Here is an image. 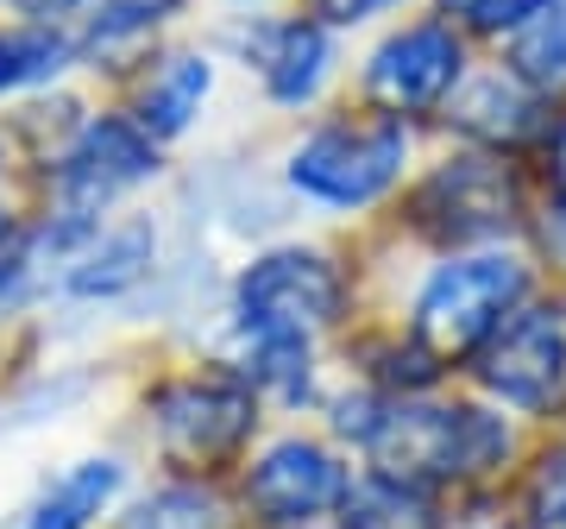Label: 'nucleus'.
<instances>
[{
	"label": "nucleus",
	"instance_id": "obj_1",
	"mask_svg": "<svg viewBox=\"0 0 566 529\" xmlns=\"http://www.w3.org/2000/svg\"><path fill=\"white\" fill-rule=\"evenodd\" d=\"M504 454H510L504 416H491L479 404H416V397H403V404H385L378 428L365 435L371 473L403 479L416 491L504 467Z\"/></svg>",
	"mask_w": 566,
	"mask_h": 529
},
{
	"label": "nucleus",
	"instance_id": "obj_2",
	"mask_svg": "<svg viewBox=\"0 0 566 529\" xmlns=\"http://www.w3.org/2000/svg\"><path fill=\"white\" fill-rule=\"evenodd\" d=\"M340 309L346 278L315 246H271L245 259L227 290V315L240 341H315L322 328L340 322Z\"/></svg>",
	"mask_w": 566,
	"mask_h": 529
},
{
	"label": "nucleus",
	"instance_id": "obj_3",
	"mask_svg": "<svg viewBox=\"0 0 566 529\" xmlns=\"http://www.w3.org/2000/svg\"><path fill=\"white\" fill-rule=\"evenodd\" d=\"M409 164V126L403 114H365V121H327L308 139L290 145L283 184L315 208H371Z\"/></svg>",
	"mask_w": 566,
	"mask_h": 529
},
{
	"label": "nucleus",
	"instance_id": "obj_4",
	"mask_svg": "<svg viewBox=\"0 0 566 529\" xmlns=\"http://www.w3.org/2000/svg\"><path fill=\"white\" fill-rule=\"evenodd\" d=\"M528 297V264L510 252H465L447 259L416 297V341L428 353H472L497 334L504 315H516V303Z\"/></svg>",
	"mask_w": 566,
	"mask_h": 529
},
{
	"label": "nucleus",
	"instance_id": "obj_5",
	"mask_svg": "<svg viewBox=\"0 0 566 529\" xmlns=\"http://www.w3.org/2000/svg\"><path fill=\"white\" fill-rule=\"evenodd\" d=\"M151 435H158L164 460L177 467H214L252 442L259 428V391L240 372H189L151 391Z\"/></svg>",
	"mask_w": 566,
	"mask_h": 529
},
{
	"label": "nucleus",
	"instance_id": "obj_6",
	"mask_svg": "<svg viewBox=\"0 0 566 529\" xmlns=\"http://www.w3.org/2000/svg\"><path fill=\"white\" fill-rule=\"evenodd\" d=\"M158 170H164L158 139L133 114H88L76 126V139L51 158V196H57L63 215L102 221L120 196L145 189Z\"/></svg>",
	"mask_w": 566,
	"mask_h": 529
},
{
	"label": "nucleus",
	"instance_id": "obj_7",
	"mask_svg": "<svg viewBox=\"0 0 566 529\" xmlns=\"http://www.w3.org/2000/svg\"><path fill=\"white\" fill-rule=\"evenodd\" d=\"M516 215H523V189H516V170L497 158H447L416 189V227L441 246L504 240Z\"/></svg>",
	"mask_w": 566,
	"mask_h": 529
},
{
	"label": "nucleus",
	"instance_id": "obj_8",
	"mask_svg": "<svg viewBox=\"0 0 566 529\" xmlns=\"http://www.w3.org/2000/svg\"><path fill=\"white\" fill-rule=\"evenodd\" d=\"M240 498L264 529H308V523H322L327 510H340L346 467L322 448V442L283 435V442H271V448L245 467Z\"/></svg>",
	"mask_w": 566,
	"mask_h": 529
},
{
	"label": "nucleus",
	"instance_id": "obj_9",
	"mask_svg": "<svg viewBox=\"0 0 566 529\" xmlns=\"http://www.w3.org/2000/svg\"><path fill=\"white\" fill-rule=\"evenodd\" d=\"M465 82V39L447 20L390 32L365 63V95L390 114H428Z\"/></svg>",
	"mask_w": 566,
	"mask_h": 529
},
{
	"label": "nucleus",
	"instance_id": "obj_10",
	"mask_svg": "<svg viewBox=\"0 0 566 529\" xmlns=\"http://www.w3.org/2000/svg\"><path fill=\"white\" fill-rule=\"evenodd\" d=\"M479 378L491 397H504L510 409L542 416L566 391V328L554 309H516L497 322L485 346H479Z\"/></svg>",
	"mask_w": 566,
	"mask_h": 529
},
{
	"label": "nucleus",
	"instance_id": "obj_11",
	"mask_svg": "<svg viewBox=\"0 0 566 529\" xmlns=\"http://www.w3.org/2000/svg\"><path fill=\"white\" fill-rule=\"evenodd\" d=\"M240 63L259 70L264 95L277 107H303L334 76V32L315 25L308 13H296V20H252L240 32Z\"/></svg>",
	"mask_w": 566,
	"mask_h": 529
},
{
	"label": "nucleus",
	"instance_id": "obj_12",
	"mask_svg": "<svg viewBox=\"0 0 566 529\" xmlns=\"http://www.w3.org/2000/svg\"><path fill=\"white\" fill-rule=\"evenodd\" d=\"M158 221L151 215H126V221H107L95 227L82 252L63 264V297H76V303H120L133 290H145L158 278Z\"/></svg>",
	"mask_w": 566,
	"mask_h": 529
},
{
	"label": "nucleus",
	"instance_id": "obj_13",
	"mask_svg": "<svg viewBox=\"0 0 566 529\" xmlns=\"http://www.w3.org/2000/svg\"><path fill=\"white\" fill-rule=\"evenodd\" d=\"M208 95H214V58H208V51H164V58L139 76L133 121H139L158 145H170L196 126Z\"/></svg>",
	"mask_w": 566,
	"mask_h": 529
},
{
	"label": "nucleus",
	"instance_id": "obj_14",
	"mask_svg": "<svg viewBox=\"0 0 566 529\" xmlns=\"http://www.w3.org/2000/svg\"><path fill=\"white\" fill-rule=\"evenodd\" d=\"M447 121L460 126L465 139L504 152V145H523L542 133V95H528L510 70H491V76H472L447 95Z\"/></svg>",
	"mask_w": 566,
	"mask_h": 529
},
{
	"label": "nucleus",
	"instance_id": "obj_15",
	"mask_svg": "<svg viewBox=\"0 0 566 529\" xmlns=\"http://www.w3.org/2000/svg\"><path fill=\"white\" fill-rule=\"evenodd\" d=\"M126 491V460L120 454H82L44 486V498L25 510L20 529H88L114 498Z\"/></svg>",
	"mask_w": 566,
	"mask_h": 529
},
{
	"label": "nucleus",
	"instance_id": "obj_16",
	"mask_svg": "<svg viewBox=\"0 0 566 529\" xmlns=\"http://www.w3.org/2000/svg\"><path fill=\"white\" fill-rule=\"evenodd\" d=\"M510 76L528 95H566V0L542 7L535 20H523L510 32Z\"/></svg>",
	"mask_w": 566,
	"mask_h": 529
},
{
	"label": "nucleus",
	"instance_id": "obj_17",
	"mask_svg": "<svg viewBox=\"0 0 566 529\" xmlns=\"http://www.w3.org/2000/svg\"><path fill=\"white\" fill-rule=\"evenodd\" d=\"M120 529H233V510L202 479H170V486H151L145 498H133Z\"/></svg>",
	"mask_w": 566,
	"mask_h": 529
},
{
	"label": "nucleus",
	"instance_id": "obj_18",
	"mask_svg": "<svg viewBox=\"0 0 566 529\" xmlns=\"http://www.w3.org/2000/svg\"><path fill=\"white\" fill-rule=\"evenodd\" d=\"M340 529H441V523H434V505L416 486L365 473V479H346Z\"/></svg>",
	"mask_w": 566,
	"mask_h": 529
},
{
	"label": "nucleus",
	"instance_id": "obj_19",
	"mask_svg": "<svg viewBox=\"0 0 566 529\" xmlns=\"http://www.w3.org/2000/svg\"><path fill=\"white\" fill-rule=\"evenodd\" d=\"M76 63V44L57 25H0V95L57 82Z\"/></svg>",
	"mask_w": 566,
	"mask_h": 529
},
{
	"label": "nucleus",
	"instance_id": "obj_20",
	"mask_svg": "<svg viewBox=\"0 0 566 529\" xmlns=\"http://www.w3.org/2000/svg\"><path fill=\"white\" fill-rule=\"evenodd\" d=\"M245 385L277 404H308L315 397V353L308 341H245Z\"/></svg>",
	"mask_w": 566,
	"mask_h": 529
},
{
	"label": "nucleus",
	"instance_id": "obj_21",
	"mask_svg": "<svg viewBox=\"0 0 566 529\" xmlns=\"http://www.w3.org/2000/svg\"><path fill=\"white\" fill-rule=\"evenodd\" d=\"M528 529H566V442L542 460L528 491Z\"/></svg>",
	"mask_w": 566,
	"mask_h": 529
},
{
	"label": "nucleus",
	"instance_id": "obj_22",
	"mask_svg": "<svg viewBox=\"0 0 566 529\" xmlns=\"http://www.w3.org/2000/svg\"><path fill=\"white\" fill-rule=\"evenodd\" d=\"M542 7H554V0H447V13H460L472 32H516Z\"/></svg>",
	"mask_w": 566,
	"mask_h": 529
},
{
	"label": "nucleus",
	"instance_id": "obj_23",
	"mask_svg": "<svg viewBox=\"0 0 566 529\" xmlns=\"http://www.w3.org/2000/svg\"><path fill=\"white\" fill-rule=\"evenodd\" d=\"M385 7H403V0H308V20L334 32V25H359L371 13H385Z\"/></svg>",
	"mask_w": 566,
	"mask_h": 529
},
{
	"label": "nucleus",
	"instance_id": "obj_24",
	"mask_svg": "<svg viewBox=\"0 0 566 529\" xmlns=\"http://www.w3.org/2000/svg\"><path fill=\"white\" fill-rule=\"evenodd\" d=\"M547 184H554V196L566 203V121L547 126Z\"/></svg>",
	"mask_w": 566,
	"mask_h": 529
},
{
	"label": "nucleus",
	"instance_id": "obj_25",
	"mask_svg": "<svg viewBox=\"0 0 566 529\" xmlns=\"http://www.w3.org/2000/svg\"><path fill=\"white\" fill-rule=\"evenodd\" d=\"M542 240H547V252H554V264H566V203H560V208H547Z\"/></svg>",
	"mask_w": 566,
	"mask_h": 529
},
{
	"label": "nucleus",
	"instance_id": "obj_26",
	"mask_svg": "<svg viewBox=\"0 0 566 529\" xmlns=\"http://www.w3.org/2000/svg\"><path fill=\"white\" fill-rule=\"evenodd\" d=\"M13 240H20V215H13V208L0 203V252H7Z\"/></svg>",
	"mask_w": 566,
	"mask_h": 529
},
{
	"label": "nucleus",
	"instance_id": "obj_27",
	"mask_svg": "<svg viewBox=\"0 0 566 529\" xmlns=\"http://www.w3.org/2000/svg\"><path fill=\"white\" fill-rule=\"evenodd\" d=\"M0 177H7V145H0Z\"/></svg>",
	"mask_w": 566,
	"mask_h": 529
}]
</instances>
